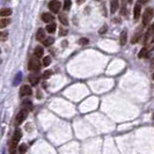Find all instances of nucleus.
<instances>
[{
  "instance_id": "34",
  "label": "nucleus",
  "mask_w": 154,
  "mask_h": 154,
  "mask_svg": "<svg viewBox=\"0 0 154 154\" xmlns=\"http://www.w3.org/2000/svg\"><path fill=\"white\" fill-rule=\"evenodd\" d=\"M1 35H4V34H1V33H0V36H1Z\"/></svg>"
},
{
  "instance_id": "14",
  "label": "nucleus",
  "mask_w": 154,
  "mask_h": 154,
  "mask_svg": "<svg viewBox=\"0 0 154 154\" xmlns=\"http://www.w3.org/2000/svg\"><path fill=\"white\" fill-rule=\"evenodd\" d=\"M22 81V73L21 72H18L16 76L14 78V81H13V86H18L20 82Z\"/></svg>"
},
{
  "instance_id": "2",
  "label": "nucleus",
  "mask_w": 154,
  "mask_h": 154,
  "mask_svg": "<svg viewBox=\"0 0 154 154\" xmlns=\"http://www.w3.org/2000/svg\"><path fill=\"white\" fill-rule=\"evenodd\" d=\"M60 7H62V4L58 0H52L49 4V8H50V11L52 12V13H58V12L60 11Z\"/></svg>"
},
{
  "instance_id": "36",
  "label": "nucleus",
  "mask_w": 154,
  "mask_h": 154,
  "mask_svg": "<svg viewBox=\"0 0 154 154\" xmlns=\"http://www.w3.org/2000/svg\"><path fill=\"white\" fill-rule=\"evenodd\" d=\"M12 154H14V153H12Z\"/></svg>"
},
{
  "instance_id": "17",
  "label": "nucleus",
  "mask_w": 154,
  "mask_h": 154,
  "mask_svg": "<svg viewBox=\"0 0 154 154\" xmlns=\"http://www.w3.org/2000/svg\"><path fill=\"white\" fill-rule=\"evenodd\" d=\"M56 29H57V26H56V23H50L48 27H46V32L50 34H54L56 32Z\"/></svg>"
},
{
  "instance_id": "33",
  "label": "nucleus",
  "mask_w": 154,
  "mask_h": 154,
  "mask_svg": "<svg viewBox=\"0 0 154 154\" xmlns=\"http://www.w3.org/2000/svg\"><path fill=\"white\" fill-rule=\"evenodd\" d=\"M128 1H129V2H132V1H133V0H128Z\"/></svg>"
},
{
  "instance_id": "10",
  "label": "nucleus",
  "mask_w": 154,
  "mask_h": 154,
  "mask_svg": "<svg viewBox=\"0 0 154 154\" xmlns=\"http://www.w3.org/2000/svg\"><path fill=\"white\" fill-rule=\"evenodd\" d=\"M152 34H154V23H152L151 26H150V28H148V30H147V33H146V35H145V44L147 43V41H148V37L152 35Z\"/></svg>"
},
{
  "instance_id": "28",
  "label": "nucleus",
  "mask_w": 154,
  "mask_h": 154,
  "mask_svg": "<svg viewBox=\"0 0 154 154\" xmlns=\"http://www.w3.org/2000/svg\"><path fill=\"white\" fill-rule=\"evenodd\" d=\"M23 104H24L26 107H28L29 109H32V108H33V106H32V103H30L29 101H24V102H23Z\"/></svg>"
},
{
  "instance_id": "32",
  "label": "nucleus",
  "mask_w": 154,
  "mask_h": 154,
  "mask_svg": "<svg viewBox=\"0 0 154 154\" xmlns=\"http://www.w3.org/2000/svg\"><path fill=\"white\" fill-rule=\"evenodd\" d=\"M152 44H154V36H153V38H152Z\"/></svg>"
},
{
  "instance_id": "30",
  "label": "nucleus",
  "mask_w": 154,
  "mask_h": 154,
  "mask_svg": "<svg viewBox=\"0 0 154 154\" xmlns=\"http://www.w3.org/2000/svg\"><path fill=\"white\" fill-rule=\"evenodd\" d=\"M150 0H139V4H146V2H148Z\"/></svg>"
},
{
  "instance_id": "29",
  "label": "nucleus",
  "mask_w": 154,
  "mask_h": 154,
  "mask_svg": "<svg viewBox=\"0 0 154 154\" xmlns=\"http://www.w3.org/2000/svg\"><path fill=\"white\" fill-rule=\"evenodd\" d=\"M106 30H107V27H103V28L100 30V34H103L104 32H106Z\"/></svg>"
},
{
  "instance_id": "21",
  "label": "nucleus",
  "mask_w": 154,
  "mask_h": 154,
  "mask_svg": "<svg viewBox=\"0 0 154 154\" xmlns=\"http://www.w3.org/2000/svg\"><path fill=\"white\" fill-rule=\"evenodd\" d=\"M27 150H28V146L26 145V144H22L20 145V147H19V151H20V153H26L27 152Z\"/></svg>"
},
{
  "instance_id": "18",
  "label": "nucleus",
  "mask_w": 154,
  "mask_h": 154,
  "mask_svg": "<svg viewBox=\"0 0 154 154\" xmlns=\"http://www.w3.org/2000/svg\"><path fill=\"white\" fill-rule=\"evenodd\" d=\"M54 42H55L54 37H46V38H44L43 40V43L45 46H50L51 44H54Z\"/></svg>"
},
{
  "instance_id": "22",
  "label": "nucleus",
  "mask_w": 154,
  "mask_h": 154,
  "mask_svg": "<svg viewBox=\"0 0 154 154\" xmlns=\"http://www.w3.org/2000/svg\"><path fill=\"white\" fill-rule=\"evenodd\" d=\"M59 21L62 22V23H64V24H67V23H68V21H67V18H66V15H63V14H62V15H59Z\"/></svg>"
},
{
  "instance_id": "16",
  "label": "nucleus",
  "mask_w": 154,
  "mask_h": 154,
  "mask_svg": "<svg viewBox=\"0 0 154 154\" xmlns=\"http://www.w3.org/2000/svg\"><path fill=\"white\" fill-rule=\"evenodd\" d=\"M43 54H44V50L42 46H37V48L35 49V56H36L37 58L43 57Z\"/></svg>"
},
{
  "instance_id": "27",
  "label": "nucleus",
  "mask_w": 154,
  "mask_h": 154,
  "mask_svg": "<svg viewBox=\"0 0 154 154\" xmlns=\"http://www.w3.org/2000/svg\"><path fill=\"white\" fill-rule=\"evenodd\" d=\"M79 43L81 44V45H87V44H88V40H87V38H81V40L79 41Z\"/></svg>"
},
{
  "instance_id": "26",
  "label": "nucleus",
  "mask_w": 154,
  "mask_h": 154,
  "mask_svg": "<svg viewBox=\"0 0 154 154\" xmlns=\"http://www.w3.org/2000/svg\"><path fill=\"white\" fill-rule=\"evenodd\" d=\"M52 76V71H45L43 73V78L44 79H48L49 77H51Z\"/></svg>"
},
{
  "instance_id": "7",
  "label": "nucleus",
  "mask_w": 154,
  "mask_h": 154,
  "mask_svg": "<svg viewBox=\"0 0 154 154\" xmlns=\"http://www.w3.org/2000/svg\"><path fill=\"white\" fill-rule=\"evenodd\" d=\"M140 13H142V6H140V4H138V5H136L134 8H133V18H134L136 21L140 18Z\"/></svg>"
},
{
  "instance_id": "15",
  "label": "nucleus",
  "mask_w": 154,
  "mask_h": 154,
  "mask_svg": "<svg viewBox=\"0 0 154 154\" xmlns=\"http://www.w3.org/2000/svg\"><path fill=\"white\" fill-rule=\"evenodd\" d=\"M11 14H12L11 8H2V10H0V16L6 18V16H10Z\"/></svg>"
},
{
  "instance_id": "6",
  "label": "nucleus",
  "mask_w": 154,
  "mask_h": 154,
  "mask_svg": "<svg viewBox=\"0 0 154 154\" xmlns=\"http://www.w3.org/2000/svg\"><path fill=\"white\" fill-rule=\"evenodd\" d=\"M32 88L29 87V86H22L21 87V90H20V95L21 96H29V95H32Z\"/></svg>"
},
{
  "instance_id": "4",
  "label": "nucleus",
  "mask_w": 154,
  "mask_h": 154,
  "mask_svg": "<svg viewBox=\"0 0 154 154\" xmlns=\"http://www.w3.org/2000/svg\"><path fill=\"white\" fill-rule=\"evenodd\" d=\"M22 137V133H21V130H19V129H16L15 132H14V136H13V140H12V147H15L18 143L20 142V139H21Z\"/></svg>"
},
{
  "instance_id": "1",
  "label": "nucleus",
  "mask_w": 154,
  "mask_h": 154,
  "mask_svg": "<svg viewBox=\"0 0 154 154\" xmlns=\"http://www.w3.org/2000/svg\"><path fill=\"white\" fill-rule=\"evenodd\" d=\"M153 19V10L151 7L146 8V11L143 15V24L144 26H148V23Z\"/></svg>"
},
{
  "instance_id": "35",
  "label": "nucleus",
  "mask_w": 154,
  "mask_h": 154,
  "mask_svg": "<svg viewBox=\"0 0 154 154\" xmlns=\"http://www.w3.org/2000/svg\"><path fill=\"white\" fill-rule=\"evenodd\" d=\"M153 80H154V74H153Z\"/></svg>"
},
{
  "instance_id": "8",
  "label": "nucleus",
  "mask_w": 154,
  "mask_h": 154,
  "mask_svg": "<svg viewBox=\"0 0 154 154\" xmlns=\"http://www.w3.org/2000/svg\"><path fill=\"white\" fill-rule=\"evenodd\" d=\"M118 6H120L118 0H110V12H111L112 14L118 10Z\"/></svg>"
},
{
  "instance_id": "31",
  "label": "nucleus",
  "mask_w": 154,
  "mask_h": 154,
  "mask_svg": "<svg viewBox=\"0 0 154 154\" xmlns=\"http://www.w3.org/2000/svg\"><path fill=\"white\" fill-rule=\"evenodd\" d=\"M60 34L63 35V34H66V30H63V28H62V30H60Z\"/></svg>"
},
{
  "instance_id": "3",
  "label": "nucleus",
  "mask_w": 154,
  "mask_h": 154,
  "mask_svg": "<svg viewBox=\"0 0 154 154\" xmlns=\"http://www.w3.org/2000/svg\"><path fill=\"white\" fill-rule=\"evenodd\" d=\"M27 115H28V111L26 109L21 110L19 114H18V116H16V118H15V124L16 125H20L22 122L26 120V117H27Z\"/></svg>"
},
{
  "instance_id": "13",
  "label": "nucleus",
  "mask_w": 154,
  "mask_h": 154,
  "mask_svg": "<svg viewBox=\"0 0 154 154\" xmlns=\"http://www.w3.org/2000/svg\"><path fill=\"white\" fill-rule=\"evenodd\" d=\"M126 40H128V33L124 30V32H122L121 37H120V44H121L122 46L126 44Z\"/></svg>"
},
{
  "instance_id": "19",
  "label": "nucleus",
  "mask_w": 154,
  "mask_h": 154,
  "mask_svg": "<svg viewBox=\"0 0 154 154\" xmlns=\"http://www.w3.org/2000/svg\"><path fill=\"white\" fill-rule=\"evenodd\" d=\"M10 20L8 19H2V20H0V28H5V27H7L8 24H10Z\"/></svg>"
},
{
  "instance_id": "11",
  "label": "nucleus",
  "mask_w": 154,
  "mask_h": 154,
  "mask_svg": "<svg viewBox=\"0 0 154 154\" xmlns=\"http://www.w3.org/2000/svg\"><path fill=\"white\" fill-rule=\"evenodd\" d=\"M29 81H30V84L35 86V85H37L38 84V81H40V77L37 76V74H30L29 76Z\"/></svg>"
},
{
  "instance_id": "5",
  "label": "nucleus",
  "mask_w": 154,
  "mask_h": 154,
  "mask_svg": "<svg viewBox=\"0 0 154 154\" xmlns=\"http://www.w3.org/2000/svg\"><path fill=\"white\" fill-rule=\"evenodd\" d=\"M40 62L37 60V58H32L30 60H29V64H28V67H29V70H32V71H37L38 68H40Z\"/></svg>"
},
{
  "instance_id": "9",
  "label": "nucleus",
  "mask_w": 154,
  "mask_h": 154,
  "mask_svg": "<svg viewBox=\"0 0 154 154\" xmlns=\"http://www.w3.org/2000/svg\"><path fill=\"white\" fill-rule=\"evenodd\" d=\"M42 20H43L44 22L50 23V22L54 21V15L50 14V13H43V14H42Z\"/></svg>"
},
{
  "instance_id": "12",
  "label": "nucleus",
  "mask_w": 154,
  "mask_h": 154,
  "mask_svg": "<svg viewBox=\"0 0 154 154\" xmlns=\"http://www.w3.org/2000/svg\"><path fill=\"white\" fill-rule=\"evenodd\" d=\"M44 38H45V32H44V29H38V32H37V34H36V40L37 41H43Z\"/></svg>"
},
{
  "instance_id": "24",
  "label": "nucleus",
  "mask_w": 154,
  "mask_h": 154,
  "mask_svg": "<svg viewBox=\"0 0 154 154\" xmlns=\"http://www.w3.org/2000/svg\"><path fill=\"white\" fill-rule=\"evenodd\" d=\"M71 5H72V1L71 0H66L65 4H64V8H65L66 11H68L70 7H71Z\"/></svg>"
},
{
  "instance_id": "25",
  "label": "nucleus",
  "mask_w": 154,
  "mask_h": 154,
  "mask_svg": "<svg viewBox=\"0 0 154 154\" xmlns=\"http://www.w3.org/2000/svg\"><path fill=\"white\" fill-rule=\"evenodd\" d=\"M139 37H140V35L139 34H136L133 37H132V40H131V43L132 44H134L136 42H138L139 41Z\"/></svg>"
},
{
  "instance_id": "20",
  "label": "nucleus",
  "mask_w": 154,
  "mask_h": 154,
  "mask_svg": "<svg viewBox=\"0 0 154 154\" xmlns=\"http://www.w3.org/2000/svg\"><path fill=\"white\" fill-rule=\"evenodd\" d=\"M147 52H148V50H147L146 48H144V49L140 50V52H139L138 57H139V58H144V57H146V56H147Z\"/></svg>"
},
{
  "instance_id": "23",
  "label": "nucleus",
  "mask_w": 154,
  "mask_h": 154,
  "mask_svg": "<svg viewBox=\"0 0 154 154\" xmlns=\"http://www.w3.org/2000/svg\"><path fill=\"white\" fill-rule=\"evenodd\" d=\"M50 63H51V58L48 56V57H44L43 59V65L44 66H49L50 65Z\"/></svg>"
}]
</instances>
